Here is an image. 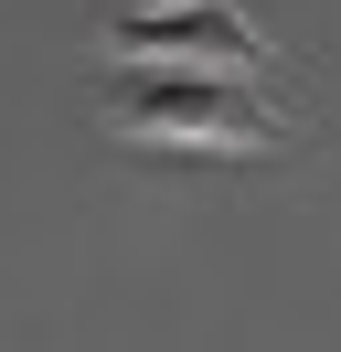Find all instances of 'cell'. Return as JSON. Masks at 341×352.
Segmentation results:
<instances>
[{"label": "cell", "instance_id": "cell-1", "mask_svg": "<svg viewBox=\"0 0 341 352\" xmlns=\"http://www.w3.org/2000/svg\"><path fill=\"white\" fill-rule=\"evenodd\" d=\"M96 129L128 150H203V160L288 150V107H267L256 75H203V65H118L96 86Z\"/></svg>", "mask_w": 341, "mask_h": 352}, {"label": "cell", "instance_id": "cell-2", "mask_svg": "<svg viewBox=\"0 0 341 352\" xmlns=\"http://www.w3.org/2000/svg\"><path fill=\"white\" fill-rule=\"evenodd\" d=\"M107 65H203V75H267L277 43L234 11V0H139V11H96Z\"/></svg>", "mask_w": 341, "mask_h": 352}]
</instances>
